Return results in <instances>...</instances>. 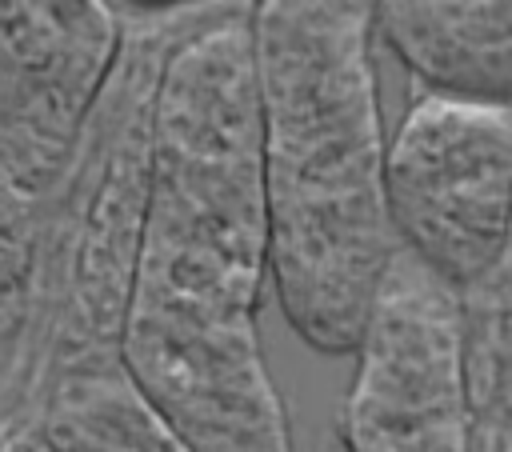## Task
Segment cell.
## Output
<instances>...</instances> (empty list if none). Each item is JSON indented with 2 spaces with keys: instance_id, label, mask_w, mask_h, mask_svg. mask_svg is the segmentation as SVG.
Segmentation results:
<instances>
[{
  "instance_id": "1",
  "label": "cell",
  "mask_w": 512,
  "mask_h": 452,
  "mask_svg": "<svg viewBox=\"0 0 512 452\" xmlns=\"http://www.w3.org/2000/svg\"><path fill=\"white\" fill-rule=\"evenodd\" d=\"M272 284L260 92L248 16L164 52L120 364L196 452H292L260 348Z\"/></svg>"
},
{
  "instance_id": "2",
  "label": "cell",
  "mask_w": 512,
  "mask_h": 452,
  "mask_svg": "<svg viewBox=\"0 0 512 452\" xmlns=\"http://www.w3.org/2000/svg\"><path fill=\"white\" fill-rule=\"evenodd\" d=\"M372 36L376 4H252L272 292L324 356L356 352L400 256Z\"/></svg>"
},
{
  "instance_id": "3",
  "label": "cell",
  "mask_w": 512,
  "mask_h": 452,
  "mask_svg": "<svg viewBox=\"0 0 512 452\" xmlns=\"http://www.w3.org/2000/svg\"><path fill=\"white\" fill-rule=\"evenodd\" d=\"M396 240L460 296L512 252V112L420 92L388 140Z\"/></svg>"
},
{
  "instance_id": "4",
  "label": "cell",
  "mask_w": 512,
  "mask_h": 452,
  "mask_svg": "<svg viewBox=\"0 0 512 452\" xmlns=\"http://www.w3.org/2000/svg\"><path fill=\"white\" fill-rule=\"evenodd\" d=\"M468 300L400 248L340 404L344 452H472Z\"/></svg>"
},
{
  "instance_id": "5",
  "label": "cell",
  "mask_w": 512,
  "mask_h": 452,
  "mask_svg": "<svg viewBox=\"0 0 512 452\" xmlns=\"http://www.w3.org/2000/svg\"><path fill=\"white\" fill-rule=\"evenodd\" d=\"M376 36L412 72L420 92L512 112V4H376Z\"/></svg>"
},
{
  "instance_id": "6",
  "label": "cell",
  "mask_w": 512,
  "mask_h": 452,
  "mask_svg": "<svg viewBox=\"0 0 512 452\" xmlns=\"http://www.w3.org/2000/svg\"><path fill=\"white\" fill-rule=\"evenodd\" d=\"M52 452H196L144 396L120 356L68 368L44 396Z\"/></svg>"
},
{
  "instance_id": "7",
  "label": "cell",
  "mask_w": 512,
  "mask_h": 452,
  "mask_svg": "<svg viewBox=\"0 0 512 452\" xmlns=\"http://www.w3.org/2000/svg\"><path fill=\"white\" fill-rule=\"evenodd\" d=\"M40 176L4 136H0V376L12 368V348L24 344V324L32 312L36 284V232L32 204Z\"/></svg>"
},
{
  "instance_id": "8",
  "label": "cell",
  "mask_w": 512,
  "mask_h": 452,
  "mask_svg": "<svg viewBox=\"0 0 512 452\" xmlns=\"http://www.w3.org/2000/svg\"><path fill=\"white\" fill-rule=\"evenodd\" d=\"M36 76L16 36L0 20V132H28L36 120Z\"/></svg>"
}]
</instances>
